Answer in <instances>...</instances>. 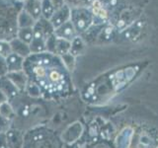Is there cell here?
<instances>
[{"label":"cell","mask_w":158,"mask_h":148,"mask_svg":"<svg viewBox=\"0 0 158 148\" xmlns=\"http://www.w3.org/2000/svg\"><path fill=\"white\" fill-rule=\"evenodd\" d=\"M23 8L20 0H0V41L10 42L17 37V18Z\"/></svg>","instance_id":"obj_1"},{"label":"cell","mask_w":158,"mask_h":148,"mask_svg":"<svg viewBox=\"0 0 158 148\" xmlns=\"http://www.w3.org/2000/svg\"><path fill=\"white\" fill-rule=\"evenodd\" d=\"M34 38L47 41V39L52 36L54 32V28L49 22V20L40 17L34 25Z\"/></svg>","instance_id":"obj_2"},{"label":"cell","mask_w":158,"mask_h":148,"mask_svg":"<svg viewBox=\"0 0 158 148\" xmlns=\"http://www.w3.org/2000/svg\"><path fill=\"white\" fill-rule=\"evenodd\" d=\"M8 148H24L25 138L22 131L18 130H9L5 132Z\"/></svg>","instance_id":"obj_3"},{"label":"cell","mask_w":158,"mask_h":148,"mask_svg":"<svg viewBox=\"0 0 158 148\" xmlns=\"http://www.w3.org/2000/svg\"><path fill=\"white\" fill-rule=\"evenodd\" d=\"M6 76L9 80L14 84V86L18 89L19 92L26 90L29 79H28L27 74L25 73L24 70L17 71V72H9L6 74Z\"/></svg>","instance_id":"obj_4"},{"label":"cell","mask_w":158,"mask_h":148,"mask_svg":"<svg viewBox=\"0 0 158 148\" xmlns=\"http://www.w3.org/2000/svg\"><path fill=\"white\" fill-rule=\"evenodd\" d=\"M9 43H10V47H11V51L13 53H16L25 59L31 56L30 46L28 43L21 41L20 39H18L17 37L14 38L13 39H11Z\"/></svg>","instance_id":"obj_5"},{"label":"cell","mask_w":158,"mask_h":148,"mask_svg":"<svg viewBox=\"0 0 158 148\" xmlns=\"http://www.w3.org/2000/svg\"><path fill=\"white\" fill-rule=\"evenodd\" d=\"M5 60H6V66H7L8 73L24 70L25 58L18 56V54L12 52L7 58H5Z\"/></svg>","instance_id":"obj_6"},{"label":"cell","mask_w":158,"mask_h":148,"mask_svg":"<svg viewBox=\"0 0 158 148\" xmlns=\"http://www.w3.org/2000/svg\"><path fill=\"white\" fill-rule=\"evenodd\" d=\"M67 17H68V10L66 7L62 6L54 11L52 18L49 19V22L52 23L54 30H56V28L60 27L64 23H66L65 21H66Z\"/></svg>","instance_id":"obj_7"},{"label":"cell","mask_w":158,"mask_h":148,"mask_svg":"<svg viewBox=\"0 0 158 148\" xmlns=\"http://www.w3.org/2000/svg\"><path fill=\"white\" fill-rule=\"evenodd\" d=\"M0 90H1L7 99H11L18 94V89L14 86V84L9 80L7 76L0 77Z\"/></svg>","instance_id":"obj_8"},{"label":"cell","mask_w":158,"mask_h":148,"mask_svg":"<svg viewBox=\"0 0 158 148\" xmlns=\"http://www.w3.org/2000/svg\"><path fill=\"white\" fill-rule=\"evenodd\" d=\"M24 9L37 20L42 16L41 0H24Z\"/></svg>","instance_id":"obj_9"},{"label":"cell","mask_w":158,"mask_h":148,"mask_svg":"<svg viewBox=\"0 0 158 148\" xmlns=\"http://www.w3.org/2000/svg\"><path fill=\"white\" fill-rule=\"evenodd\" d=\"M17 23H18V29L19 28H32L34 27L36 20L32 16L29 12H27L24 8L20 11L18 18H17Z\"/></svg>","instance_id":"obj_10"},{"label":"cell","mask_w":158,"mask_h":148,"mask_svg":"<svg viewBox=\"0 0 158 148\" xmlns=\"http://www.w3.org/2000/svg\"><path fill=\"white\" fill-rule=\"evenodd\" d=\"M53 34L56 35V38L66 39H69L72 36L73 28H72V26H70V24L69 23H64L63 25H61L60 27H58L54 30Z\"/></svg>","instance_id":"obj_11"},{"label":"cell","mask_w":158,"mask_h":148,"mask_svg":"<svg viewBox=\"0 0 158 148\" xmlns=\"http://www.w3.org/2000/svg\"><path fill=\"white\" fill-rule=\"evenodd\" d=\"M30 46V51H31V54H38V53H43L47 51V47H46V41L41 39H33L32 43L29 44Z\"/></svg>","instance_id":"obj_12"},{"label":"cell","mask_w":158,"mask_h":148,"mask_svg":"<svg viewBox=\"0 0 158 148\" xmlns=\"http://www.w3.org/2000/svg\"><path fill=\"white\" fill-rule=\"evenodd\" d=\"M17 38L24 43L30 44L34 39V29L32 28H19L17 32Z\"/></svg>","instance_id":"obj_13"},{"label":"cell","mask_w":158,"mask_h":148,"mask_svg":"<svg viewBox=\"0 0 158 148\" xmlns=\"http://www.w3.org/2000/svg\"><path fill=\"white\" fill-rule=\"evenodd\" d=\"M41 8H42L41 17L48 20L52 18L54 11H56V8H54L51 0H41Z\"/></svg>","instance_id":"obj_14"},{"label":"cell","mask_w":158,"mask_h":148,"mask_svg":"<svg viewBox=\"0 0 158 148\" xmlns=\"http://www.w3.org/2000/svg\"><path fill=\"white\" fill-rule=\"evenodd\" d=\"M0 117L7 121L14 118L15 112L8 102H4L2 104H0Z\"/></svg>","instance_id":"obj_15"},{"label":"cell","mask_w":158,"mask_h":148,"mask_svg":"<svg viewBox=\"0 0 158 148\" xmlns=\"http://www.w3.org/2000/svg\"><path fill=\"white\" fill-rule=\"evenodd\" d=\"M12 53L10 43L7 41H0V56L7 58Z\"/></svg>","instance_id":"obj_16"},{"label":"cell","mask_w":158,"mask_h":148,"mask_svg":"<svg viewBox=\"0 0 158 148\" xmlns=\"http://www.w3.org/2000/svg\"><path fill=\"white\" fill-rule=\"evenodd\" d=\"M66 41L63 39H59L56 38V46H54V51L53 53H57V54H62L67 51V47L66 46Z\"/></svg>","instance_id":"obj_17"},{"label":"cell","mask_w":158,"mask_h":148,"mask_svg":"<svg viewBox=\"0 0 158 148\" xmlns=\"http://www.w3.org/2000/svg\"><path fill=\"white\" fill-rule=\"evenodd\" d=\"M8 73L7 66H6V60L2 56H0V77L5 76Z\"/></svg>","instance_id":"obj_18"},{"label":"cell","mask_w":158,"mask_h":148,"mask_svg":"<svg viewBox=\"0 0 158 148\" xmlns=\"http://www.w3.org/2000/svg\"><path fill=\"white\" fill-rule=\"evenodd\" d=\"M0 148H8L5 132H0Z\"/></svg>","instance_id":"obj_19"},{"label":"cell","mask_w":158,"mask_h":148,"mask_svg":"<svg viewBox=\"0 0 158 148\" xmlns=\"http://www.w3.org/2000/svg\"><path fill=\"white\" fill-rule=\"evenodd\" d=\"M51 1L54 6V8H56V10L62 7V0H51Z\"/></svg>","instance_id":"obj_20"},{"label":"cell","mask_w":158,"mask_h":148,"mask_svg":"<svg viewBox=\"0 0 158 148\" xmlns=\"http://www.w3.org/2000/svg\"><path fill=\"white\" fill-rule=\"evenodd\" d=\"M7 97L4 95V93L0 90V104H2V103H4V102H7Z\"/></svg>","instance_id":"obj_21"},{"label":"cell","mask_w":158,"mask_h":148,"mask_svg":"<svg viewBox=\"0 0 158 148\" xmlns=\"http://www.w3.org/2000/svg\"><path fill=\"white\" fill-rule=\"evenodd\" d=\"M98 14L100 15V16H101L102 18H106V17H107V12L105 11V10L99 9V12H98Z\"/></svg>","instance_id":"obj_22"},{"label":"cell","mask_w":158,"mask_h":148,"mask_svg":"<svg viewBox=\"0 0 158 148\" xmlns=\"http://www.w3.org/2000/svg\"><path fill=\"white\" fill-rule=\"evenodd\" d=\"M94 5V8H97V9H100V6H101V3L98 1V0H96V1H94L93 3Z\"/></svg>","instance_id":"obj_23"}]
</instances>
